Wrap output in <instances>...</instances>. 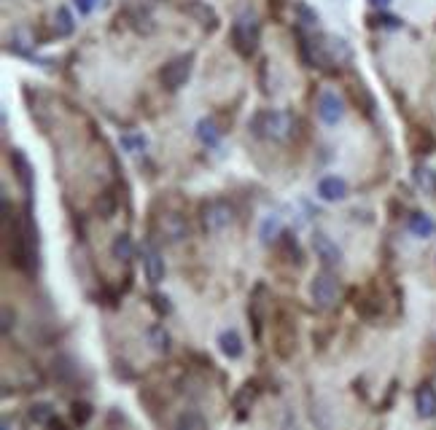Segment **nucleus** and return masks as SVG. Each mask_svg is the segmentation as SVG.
I'll use <instances>...</instances> for the list:
<instances>
[{
  "label": "nucleus",
  "mask_w": 436,
  "mask_h": 430,
  "mask_svg": "<svg viewBox=\"0 0 436 430\" xmlns=\"http://www.w3.org/2000/svg\"><path fill=\"white\" fill-rule=\"evenodd\" d=\"M291 129H294V119H291L288 113H283V111H272V108L259 111V113L250 119V132H253L256 137H261V140L283 143V140H288Z\"/></svg>",
  "instance_id": "nucleus-1"
},
{
  "label": "nucleus",
  "mask_w": 436,
  "mask_h": 430,
  "mask_svg": "<svg viewBox=\"0 0 436 430\" xmlns=\"http://www.w3.org/2000/svg\"><path fill=\"white\" fill-rule=\"evenodd\" d=\"M229 43L243 60H250L256 54L259 43H261V22L256 16H250V14L237 16L232 22V27H229Z\"/></svg>",
  "instance_id": "nucleus-2"
},
{
  "label": "nucleus",
  "mask_w": 436,
  "mask_h": 430,
  "mask_svg": "<svg viewBox=\"0 0 436 430\" xmlns=\"http://www.w3.org/2000/svg\"><path fill=\"white\" fill-rule=\"evenodd\" d=\"M337 299H340V282L337 277L331 275L329 269L318 272L310 280V302L315 304V309L320 312H329V309L337 307Z\"/></svg>",
  "instance_id": "nucleus-3"
},
{
  "label": "nucleus",
  "mask_w": 436,
  "mask_h": 430,
  "mask_svg": "<svg viewBox=\"0 0 436 430\" xmlns=\"http://www.w3.org/2000/svg\"><path fill=\"white\" fill-rule=\"evenodd\" d=\"M191 67H194V54H178L170 62L162 65L159 70V81L167 92H178L181 87H186V81L191 78Z\"/></svg>",
  "instance_id": "nucleus-4"
},
{
  "label": "nucleus",
  "mask_w": 436,
  "mask_h": 430,
  "mask_svg": "<svg viewBox=\"0 0 436 430\" xmlns=\"http://www.w3.org/2000/svg\"><path fill=\"white\" fill-rule=\"evenodd\" d=\"M199 220H202L205 234H218V231H224L226 226H232L235 210H232V205H229L226 199H210V202L202 205Z\"/></svg>",
  "instance_id": "nucleus-5"
},
{
  "label": "nucleus",
  "mask_w": 436,
  "mask_h": 430,
  "mask_svg": "<svg viewBox=\"0 0 436 430\" xmlns=\"http://www.w3.org/2000/svg\"><path fill=\"white\" fill-rule=\"evenodd\" d=\"M318 119L326 124V126H337V124L345 119V102L342 97L337 92H331V89H326V92H320L318 97Z\"/></svg>",
  "instance_id": "nucleus-6"
},
{
  "label": "nucleus",
  "mask_w": 436,
  "mask_h": 430,
  "mask_svg": "<svg viewBox=\"0 0 436 430\" xmlns=\"http://www.w3.org/2000/svg\"><path fill=\"white\" fill-rule=\"evenodd\" d=\"M312 253L315 258L323 264V269H331V267H340L342 264V250L337 247V242L331 237H326L323 231H315L312 234Z\"/></svg>",
  "instance_id": "nucleus-7"
},
{
  "label": "nucleus",
  "mask_w": 436,
  "mask_h": 430,
  "mask_svg": "<svg viewBox=\"0 0 436 430\" xmlns=\"http://www.w3.org/2000/svg\"><path fill=\"white\" fill-rule=\"evenodd\" d=\"M8 159H11V167H14V175H17V181H19V185L25 188V194H28V199H30L32 188H35V172H32L30 159L25 156V151H19V148H14Z\"/></svg>",
  "instance_id": "nucleus-8"
},
{
  "label": "nucleus",
  "mask_w": 436,
  "mask_h": 430,
  "mask_svg": "<svg viewBox=\"0 0 436 430\" xmlns=\"http://www.w3.org/2000/svg\"><path fill=\"white\" fill-rule=\"evenodd\" d=\"M275 344H278L281 358H291V352L296 350V326L285 315H281L275 323Z\"/></svg>",
  "instance_id": "nucleus-9"
},
{
  "label": "nucleus",
  "mask_w": 436,
  "mask_h": 430,
  "mask_svg": "<svg viewBox=\"0 0 436 430\" xmlns=\"http://www.w3.org/2000/svg\"><path fill=\"white\" fill-rule=\"evenodd\" d=\"M143 272H146V280H149L151 285H159V282L164 280L167 267H164V258H162V253H159L154 245L143 247Z\"/></svg>",
  "instance_id": "nucleus-10"
},
{
  "label": "nucleus",
  "mask_w": 436,
  "mask_h": 430,
  "mask_svg": "<svg viewBox=\"0 0 436 430\" xmlns=\"http://www.w3.org/2000/svg\"><path fill=\"white\" fill-rule=\"evenodd\" d=\"M264 296H267V288L259 282L253 288V296H250L248 304V315L253 328H256V339H261V326H264V317H267V302H264Z\"/></svg>",
  "instance_id": "nucleus-11"
},
{
  "label": "nucleus",
  "mask_w": 436,
  "mask_h": 430,
  "mask_svg": "<svg viewBox=\"0 0 436 430\" xmlns=\"http://www.w3.org/2000/svg\"><path fill=\"white\" fill-rule=\"evenodd\" d=\"M159 223H162V234H164L167 242H181V240L188 237V223L184 215L167 213V215H162Z\"/></svg>",
  "instance_id": "nucleus-12"
},
{
  "label": "nucleus",
  "mask_w": 436,
  "mask_h": 430,
  "mask_svg": "<svg viewBox=\"0 0 436 430\" xmlns=\"http://www.w3.org/2000/svg\"><path fill=\"white\" fill-rule=\"evenodd\" d=\"M184 11H186L188 16H194L205 30H216L218 27V14L205 0H186V3H184Z\"/></svg>",
  "instance_id": "nucleus-13"
},
{
  "label": "nucleus",
  "mask_w": 436,
  "mask_h": 430,
  "mask_svg": "<svg viewBox=\"0 0 436 430\" xmlns=\"http://www.w3.org/2000/svg\"><path fill=\"white\" fill-rule=\"evenodd\" d=\"M318 196H320L323 202H342L345 196H347L345 178H340V175H326V178H320V181H318Z\"/></svg>",
  "instance_id": "nucleus-14"
},
{
  "label": "nucleus",
  "mask_w": 436,
  "mask_h": 430,
  "mask_svg": "<svg viewBox=\"0 0 436 430\" xmlns=\"http://www.w3.org/2000/svg\"><path fill=\"white\" fill-rule=\"evenodd\" d=\"M218 350H221V355L229 358V361L243 358L246 344H243V337L237 334V328H226V331L218 334Z\"/></svg>",
  "instance_id": "nucleus-15"
},
{
  "label": "nucleus",
  "mask_w": 436,
  "mask_h": 430,
  "mask_svg": "<svg viewBox=\"0 0 436 430\" xmlns=\"http://www.w3.org/2000/svg\"><path fill=\"white\" fill-rule=\"evenodd\" d=\"M415 409L423 420L436 417V390L431 385H423V387L415 390Z\"/></svg>",
  "instance_id": "nucleus-16"
},
{
  "label": "nucleus",
  "mask_w": 436,
  "mask_h": 430,
  "mask_svg": "<svg viewBox=\"0 0 436 430\" xmlns=\"http://www.w3.org/2000/svg\"><path fill=\"white\" fill-rule=\"evenodd\" d=\"M197 140L205 146V148H218L221 146V129L213 119H199L197 122Z\"/></svg>",
  "instance_id": "nucleus-17"
},
{
  "label": "nucleus",
  "mask_w": 436,
  "mask_h": 430,
  "mask_svg": "<svg viewBox=\"0 0 436 430\" xmlns=\"http://www.w3.org/2000/svg\"><path fill=\"white\" fill-rule=\"evenodd\" d=\"M54 406L52 403H46V400H41V403H32L30 409H28V422L32 425H41V428H46V425H54L57 420H54Z\"/></svg>",
  "instance_id": "nucleus-18"
},
{
  "label": "nucleus",
  "mask_w": 436,
  "mask_h": 430,
  "mask_svg": "<svg viewBox=\"0 0 436 430\" xmlns=\"http://www.w3.org/2000/svg\"><path fill=\"white\" fill-rule=\"evenodd\" d=\"M146 341H149V347L156 350V352H170L173 337H170V331H167L162 323H154V326H149V331H146Z\"/></svg>",
  "instance_id": "nucleus-19"
},
{
  "label": "nucleus",
  "mask_w": 436,
  "mask_h": 430,
  "mask_svg": "<svg viewBox=\"0 0 436 430\" xmlns=\"http://www.w3.org/2000/svg\"><path fill=\"white\" fill-rule=\"evenodd\" d=\"M409 146H412V151H415V154H434L436 137L428 132V129L415 126V129L409 132Z\"/></svg>",
  "instance_id": "nucleus-20"
},
{
  "label": "nucleus",
  "mask_w": 436,
  "mask_h": 430,
  "mask_svg": "<svg viewBox=\"0 0 436 430\" xmlns=\"http://www.w3.org/2000/svg\"><path fill=\"white\" fill-rule=\"evenodd\" d=\"M256 398H259V385L256 382H246L237 393H235V398H232V403H235V409H237V414L243 417L246 411H248L250 406L256 403Z\"/></svg>",
  "instance_id": "nucleus-21"
},
{
  "label": "nucleus",
  "mask_w": 436,
  "mask_h": 430,
  "mask_svg": "<svg viewBox=\"0 0 436 430\" xmlns=\"http://www.w3.org/2000/svg\"><path fill=\"white\" fill-rule=\"evenodd\" d=\"M406 229L415 234V237H431L436 231V223L431 215L426 213H412L406 218Z\"/></svg>",
  "instance_id": "nucleus-22"
},
{
  "label": "nucleus",
  "mask_w": 436,
  "mask_h": 430,
  "mask_svg": "<svg viewBox=\"0 0 436 430\" xmlns=\"http://www.w3.org/2000/svg\"><path fill=\"white\" fill-rule=\"evenodd\" d=\"M54 30H57L60 38H67V35H73V30H76V22H73V14H70L67 5L57 8V14H54Z\"/></svg>",
  "instance_id": "nucleus-23"
},
{
  "label": "nucleus",
  "mask_w": 436,
  "mask_h": 430,
  "mask_svg": "<svg viewBox=\"0 0 436 430\" xmlns=\"http://www.w3.org/2000/svg\"><path fill=\"white\" fill-rule=\"evenodd\" d=\"M111 253H113V258H119V261H129L132 253H135L132 237H129V234H119V237L113 240V245H111Z\"/></svg>",
  "instance_id": "nucleus-24"
},
{
  "label": "nucleus",
  "mask_w": 436,
  "mask_h": 430,
  "mask_svg": "<svg viewBox=\"0 0 436 430\" xmlns=\"http://www.w3.org/2000/svg\"><path fill=\"white\" fill-rule=\"evenodd\" d=\"M119 143H122V148H124L127 154H140V151H146L149 137L143 132H135V135H122Z\"/></svg>",
  "instance_id": "nucleus-25"
},
{
  "label": "nucleus",
  "mask_w": 436,
  "mask_h": 430,
  "mask_svg": "<svg viewBox=\"0 0 436 430\" xmlns=\"http://www.w3.org/2000/svg\"><path fill=\"white\" fill-rule=\"evenodd\" d=\"M350 92H353V100L358 102V108L367 113V116H372V108H374V100H372V94L367 92V87L358 81V84H353L350 87Z\"/></svg>",
  "instance_id": "nucleus-26"
},
{
  "label": "nucleus",
  "mask_w": 436,
  "mask_h": 430,
  "mask_svg": "<svg viewBox=\"0 0 436 430\" xmlns=\"http://www.w3.org/2000/svg\"><path fill=\"white\" fill-rule=\"evenodd\" d=\"M175 428H186V430H202L208 428V420L202 417V414H197V411H184L178 420H175Z\"/></svg>",
  "instance_id": "nucleus-27"
},
{
  "label": "nucleus",
  "mask_w": 436,
  "mask_h": 430,
  "mask_svg": "<svg viewBox=\"0 0 436 430\" xmlns=\"http://www.w3.org/2000/svg\"><path fill=\"white\" fill-rule=\"evenodd\" d=\"M380 309H382V304H380L377 299H369V296H358V299H356V312H358L361 317H367V320L377 317Z\"/></svg>",
  "instance_id": "nucleus-28"
},
{
  "label": "nucleus",
  "mask_w": 436,
  "mask_h": 430,
  "mask_svg": "<svg viewBox=\"0 0 436 430\" xmlns=\"http://www.w3.org/2000/svg\"><path fill=\"white\" fill-rule=\"evenodd\" d=\"M415 183L420 185L423 191H428V194H436V175L434 170H428V167H415Z\"/></svg>",
  "instance_id": "nucleus-29"
},
{
  "label": "nucleus",
  "mask_w": 436,
  "mask_h": 430,
  "mask_svg": "<svg viewBox=\"0 0 436 430\" xmlns=\"http://www.w3.org/2000/svg\"><path fill=\"white\" fill-rule=\"evenodd\" d=\"M92 414H94V409L89 403H84V400H76L73 409H70V417H73L76 425H87V422L92 420Z\"/></svg>",
  "instance_id": "nucleus-30"
},
{
  "label": "nucleus",
  "mask_w": 436,
  "mask_h": 430,
  "mask_svg": "<svg viewBox=\"0 0 436 430\" xmlns=\"http://www.w3.org/2000/svg\"><path fill=\"white\" fill-rule=\"evenodd\" d=\"M275 234H281V215H267L261 223V242L275 240Z\"/></svg>",
  "instance_id": "nucleus-31"
},
{
  "label": "nucleus",
  "mask_w": 436,
  "mask_h": 430,
  "mask_svg": "<svg viewBox=\"0 0 436 430\" xmlns=\"http://www.w3.org/2000/svg\"><path fill=\"white\" fill-rule=\"evenodd\" d=\"M281 245L285 250V256H291V261L302 264V253H299V245H296V237L291 231H281Z\"/></svg>",
  "instance_id": "nucleus-32"
},
{
  "label": "nucleus",
  "mask_w": 436,
  "mask_h": 430,
  "mask_svg": "<svg viewBox=\"0 0 436 430\" xmlns=\"http://www.w3.org/2000/svg\"><path fill=\"white\" fill-rule=\"evenodd\" d=\"M97 213L102 215V218H113V213H116V196H113L111 191L100 194V199H97Z\"/></svg>",
  "instance_id": "nucleus-33"
},
{
  "label": "nucleus",
  "mask_w": 436,
  "mask_h": 430,
  "mask_svg": "<svg viewBox=\"0 0 436 430\" xmlns=\"http://www.w3.org/2000/svg\"><path fill=\"white\" fill-rule=\"evenodd\" d=\"M296 16H299V22L305 25V27H312V25H318V14L312 11L307 3H296Z\"/></svg>",
  "instance_id": "nucleus-34"
},
{
  "label": "nucleus",
  "mask_w": 436,
  "mask_h": 430,
  "mask_svg": "<svg viewBox=\"0 0 436 430\" xmlns=\"http://www.w3.org/2000/svg\"><path fill=\"white\" fill-rule=\"evenodd\" d=\"M149 302H151V307L156 309V315H167V312H170V299H167V296H162V293H151V296H149Z\"/></svg>",
  "instance_id": "nucleus-35"
},
{
  "label": "nucleus",
  "mask_w": 436,
  "mask_h": 430,
  "mask_svg": "<svg viewBox=\"0 0 436 430\" xmlns=\"http://www.w3.org/2000/svg\"><path fill=\"white\" fill-rule=\"evenodd\" d=\"M372 25H377V27H402V19H396V16H374Z\"/></svg>",
  "instance_id": "nucleus-36"
},
{
  "label": "nucleus",
  "mask_w": 436,
  "mask_h": 430,
  "mask_svg": "<svg viewBox=\"0 0 436 430\" xmlns=\"http://www.w3.org/2000/svg\"><path fill=\"white\" fill-rule=\"evenodd\" d=\"M73 3H76L78 14H81V16H87V14H92L94 11V3H97V0H73Z\"/></svg>",
  "instance_id": "nucleus-37"
},
{
  "label": "nucleus",
  "mask_w": 436,
  "mask_h": 430,
  "mask_svg": "<svg viewBox=\"0 0 436 430\" xmlns=\"http://www.w3.org/2000/svg\"><path fill=\"white\" fill-rule=\"evenodd\" d=\"M11 334V309L6 307L3 309V337H8Z\"/></svg>",
  "instance_id": "nucleus-38"
},
{
  "label": "nucleus",
  "mask_w": 436,
  "mask_h": 430,
  "mask_svg": "<svg viewBox=\"0 0 436 430\" xmlns=\"http://www.w3.org/2000/svg\"><path fill=\"white\" fill-rule=\"evenodd\" d=\"M374 8H388L391 5V0H369Z\"/></svg>",
  "instance_id": "nucleus-39"
}]
</instances>
